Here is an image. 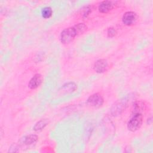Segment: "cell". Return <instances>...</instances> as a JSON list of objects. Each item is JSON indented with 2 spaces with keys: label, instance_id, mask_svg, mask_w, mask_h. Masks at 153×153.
Returning a JSON list of instances; mask_svg holds the SVG:
<instances>
[{
  "label": "cell",
  "instance_id": "obj_7",
  "mask_svg": "<svg viewBox=\"0 0 153 153\" xmlns=\"http://www.w3.org/2000/svg\"><path fill=\"white\" fill-rule=\"evenodd\" d=\"M113 8L112 2L110 1H103L99 4L98 9L102 13H107Z\"/></svg>",
  "mask_w": 153,
  "mask_h": 153
},
{
  "label": "cell",
  "instance_id": "obj_6",
  "mask_svg": "<svg viewBox=\"0 0 153 153\" xmlns=\"http://www.w3.org/2000/svg\"><path fill=\"white\" fill-rule=\"evenodd\" d=\"M108 68V62L105 59H99L94 65V71L97 73H103Z\"/></svg>",
  "mask_w": 153,
  "mask_h": 153
},
{
  "label": "cell",
  "instance_id": "obj_5",
  "mask_svg": "<svg viewBox=\"0 0 153 153\" xmlns=\"http://www.w3.org/2000/svg\"><path fill=\"white\" fill-rule=\"evenodd\" d=\"M42 80V75L39 74H36L30 79L28 86L30 89H35L41 84Z\"/></svg>",
  "mask_w": 153,
  "mask_h": 153
},
{
  "label": "cell",
  "instance_id": "obj_9",
  "mask_svg": "<svg viewBox=\"0 0 153 153\" xmlns=\"http://www.w3.org/2000/svg\"><path fill=\"white\" fill-rule=\"evenodd\" d=\"M38 140V136L35 134H29L25 137L23 139V143L27 145L34 144Z\"/></svg>",
  "mask_w": 153,
  "mask_h": 153
},
{
  "label": "cell",
  "instance_id": "obj_2",
  "mask_svg": "<svg viewBox=\"0 0 153 153\" xmlns=\"http://www.w3.org/2000/svg\"><path fill=\"white\" fill-rule=\"evenodd\" d=\"M143 117L140 113H135L127 124V128L131 131H135L140 128L142 124Z\"/></svg>",
  "mask_w": 153,
  "mask_h": 153
},
{
  "label": "cell",
  "instance_id": "obj_8",
  "mask_svg": "<svg viewBox=\"0 0 153 153\" xmlns=\"http://www.w3.org/2000/svg\"><path fill=\"white\" fill-rule=\"evenodd\" d=\"M126 100H120L118 102H117L112 108L111 112L114 115L120 114L126 107Z\"/></svg>",
  "mask_w": 153,
  "mask_h": 153
},
{
  "label": "cell",
  "instance_id": "obj_12",
  "mask_svg": "<svg viewBox=\"0 0 153 153\" xmlns=\"http://www.w3.org/2000/svg\"><path fill=\"white\" fill-rule=\"evenodd\" d=\"M116 33H117V31L114 27H109L108 29L107 34L109 37H111V38L114 37L116 35Z\"/></svg>",
  "mask_w": 153,
  "mask_h": 153
},
{
  "label": "cell",
  "instance_id": "obj_1",
  "mask_svg": "<svg viewBox=\"0 0 153 153\" xmlns=\"http://www.w3.org/2000/svg\"><path fill=\"white\" fill-rule=\"evenodd\" d=\"M87 29V26L84 23H78L73 27H69L62 30L60 34V41L63 44H68L74 38L84 33Z\"/></svg>",
  "mask_w": 153,
  "mask_h": 153
},
{
  "label": "cell",
  "instance_id": "obj_10",
  "mask_svg": "<svg viewBox=\"0 0 153 153\" xmlns=\"http://www.w3.org/2000/svg\"><path fill=\"white\" fill-rule=\"evenodd\" d=\"M48 124V121L47 120H41L37 122L33 127V130L35 131H41Z\"/></svg>",
  "mask_w": 153,
  "mask_h": 153
},
{
  "label": "cell",
  "instance_id": "obj_3",
  "mask_svg": "<svg viewBox=\"0 0 153 153\" xmlns=\"http://www.w3.org/2000/svg\"><path fill=\"white\" fill-rule=\"evenodd\" d=\"M103 102L104 99L102 96L98 93L91 94L87 99V103L94 108H100L102 106Z\"/></svg>",
  "mask_w": 153,
  "mask_h": 153
},
{
  "label": "cell",
  "instance_id": "obj_4",
  "mask_svg": "<svg viewBox=\"0 0 153 153\" xmlns=\"http://www.w3.org/2000/svg\"><path fill=\"white\" fill-rule=\"evenodd\" d=\"M136 14L133 11H127L125 13L122 17L123 23L127 26L133 25L136 20Z\"/></svg>",
  "mask_w": 153,
  "mask_h": 153
},
{
  "label": "cell",
  "instance_id": "obj_11",
  "mask_svg": "<svg viewBox=\"0 0 153 153\" xmlns=\"http://www.w3.org/2000/svg\"><path fill=\"white\" fill-rule=\"evenodd\" d=\"M41 14L42 17L44 19L50 18L53 14V11L51 8L50 7H45L43 8L41 10Z\"/></svg>",
  "mask_w": 153,
  "mask_h": 153
}]
</instances>
